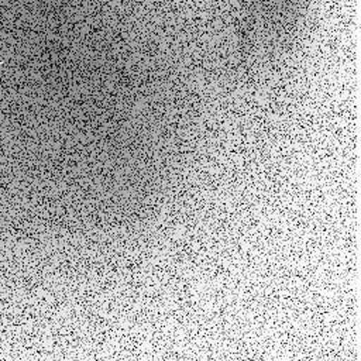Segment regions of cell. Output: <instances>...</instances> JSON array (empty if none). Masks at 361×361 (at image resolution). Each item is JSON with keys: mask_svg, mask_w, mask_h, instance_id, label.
Segmentation results:
<instances>
[{"mask_svg": "<svg viewBox=\"0 0 361 361\" xmlns=\"http://www.w3.org/2000/svg\"><path fill=\"white\" fill-rule=\"evenodd\" d=\"M312 0H247L243 27L247 42L289 39L302 27Z\"/></svg>", "mask_w": 361, "mask_h": 361, "instance_id": "obj_1", "label": "cell"}]
</instances>
